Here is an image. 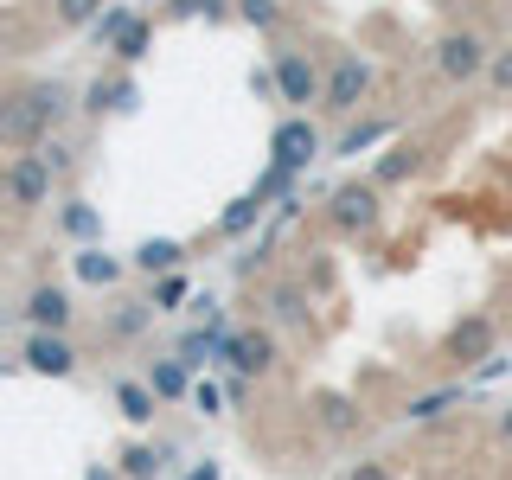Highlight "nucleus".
<instances>
[{"mask_svg": "<svg viewBox=\"0 0 512 480\" xmlns=\"http://www.w3.org/2000/svg\"><path fill=\"white\" fill-rule=\"evenodd\" d=\"M39 154L52 160V173H58V180L77 167V148H71V141H58V135H45V141H39Z\"/></svg>", "mask_w": 512, "mask_h": 480, "instance_id": "nucleus-30", "label": "nucleus"}, {"mask_svg": "<svg viewBox=\"0 0 512 480\" xmlns=\"http://www.w3.org/2000/svg\"><path fill=\"white\" fill-rule=\"evenodd\" d=\"M199 7H205V13H224V7H231V0H199Z\"/></svg>", "mask_w": 512, "mask_h": 480, "instance_id": "nucleus-35", "label": "nucleus"}, {"mask_svg": "<svg viewBox=\"0 0 512 480\" xmlns=\"http://www.w3.org/2000/svg\"><path fill=\"white\" fill-rule=\"evenodd\" d=\"M45 7H52V26H64V32H90V26L109 13V0H45Z\"/></svg>", "mask_w": 512, "mask_h": 480, "instance_id": "nucleus-13", "label": "nucleus"}, {"mask_svg": "<svg viewBox=\"0 0 512 480\" xmlns=\"http://www.w3.org/2000/svg\"><path fill=\"white\" fill-rule=\"evenodd\" d=\"M135 77H96V84L84 90V109L90 116H116V109H135Z\"/></svg>", "mask_w": 512, "mask_h": 480, "instance_id": "nucleus-11", "label": "nucleus"}, {"mask_svg": "<svg viewBox=\"0 0 512 480\" xmlns=\"http://www.w3.org/2000/svg\"><path fill=\"white\" fill-rule=\"evenodd\" d=\"M365 96H372V64H365L359 52H340L327 64V96H320V109L346 122V116H359Z\"/></svg>", "mask_w": 512, "mask_h": 480, "instance_id": "nucleus-3", "label": "nucleus"}, {"mask_svg": "<svg viewBox=\"0 0 512 480\" xmlns=\"http://www.w3.org/2000/svg\"><path fill=\"white\" fill-rule=\"evenodd\" d=\"M180 301H186V276L173 269V276H160V282H154V308L167 314V308H180Z\"/></svg>", "mask_w": 512, "mask_h": 480, "instance_id": "nucleus-31", "label": "nucleus"}, {"mask_svg": "<svg viewBox=\"0 0 512 480\" xmlns=\"http://www.w3.org/2000/svg\"><path fill=\"white\" fill-rule=\"evenodd\" d=\"M384 135H391V128H384V122H352L346 135L333 141V154H365V148H372V141H384Z\"/></svg>", "mask_w": 512, "mask_h": 480, "instance_id": "nucleus-27", "label": "nucleus"}, {"mask_svg": "<svg viewBox=\"0 0 512 480\" xmlns=\"http://www.w3.org/2000/svg\"><path fill=\"white\" fill-rule=\"evenodd\" d=\"M77 276L96 282V288H109V282L122 276V263H116V256H109L103 244H84V250H77Z\"/></svg>", "mask_w": 512, "mask_h": 480, "instance_id": "nucleus-17", "label": "nucleus"}, {"mask_svg": "<svg viewBox=\"0 0 512 480\" xmlns=\"http://www.w3.org/2000/svg\"><path fill=\"white\" fill-rule=\"evenodd\" d=\"M346 480H391V468H384V461H352Z\"/></svg>", "mask_w": 512, "mask_h": 480, "instance_id": "nucleus-33", "label": "nucleus"}, {"mask_svg": "<svg viewBox=\"0 0 512 480\" xmlns=\"http://www.w3.org/2000/svg\"><path fill=\"white\" fill-rule=\"evenodd\" d=\"M231 365L244 378H269L276 372V333L269 327H237L231 333Z\"/></svg>", "mask_w": 512, "mask_h": 480, "instance_id": "nucleus-8", "label": "nucleus"}, {"mask_svg": "<svg viewBox=\"0 0 512 480\" xmlns=\"http://www.w3.org/2000/svg\"><path fill=\"white\" fill-rule=\"evenodd\" d=\"M263 205H269V199H263V192H244V199H237V205H231V212H224V218H218V231H224V237H244V231H250V224H256V218H263Z\"/></svg>", "mask_w": 512, "mask_h": 480, "instance_id": "nucleus-20", "label": "nucleus"}, {"mask_svg": "<svg viewBox=\"0 0 512 480\" xmlns=\"http://www.w3.org/2000/svg\"><path fill=\"white\" fill-rule=\"evenodd\" d=\"M314 154H320V128H314L308 116H282V122H276V135H269V167L301 173Z\"/></svg>", "mask_w": 512, "mask_h": 480, "instance_id": "nucleus-6", "label": "nucleus"}, {"mask_svg": "<svg viewBox=\"0 0 512 480\" xmlns=\"http://www.w3.org/2000/svg\"><path fill=\"white\" fill-rule=\"evenodd\" d=\"M154 404H160L154 384H135V378H122V384H116V410L128 416V423H154Z\"/></svg>", "mask_w": 512, "mask_h": 480, "instance_id": "nucleus-15", "label": "nucleus"}, {"mask_svg": "<svg viewBox=\"0 0 512 480\" xmlns=\"http://www.w3.org/2000/svg\"><path fill=\"white\" fill-rule=\"evenodd\" d=\"M487 90H493V96H512V45H500V52H493V64H487Z\"/></svg>", "mask_w": 512, "mask_h": 480, "instance_id": "nucleus-29", "label": "nucleus"}, {"mask_svg": "<svg viewBox=\"0 0 512 480\" xmlns=\"http://www.w3.org/2000/svg\"><path fill=\"white\" fill-rule=\"evenodd\" d=\"M448 404H461V384H442V391H429V397H410L404 416H410V423H436Z\"/></svg>", "mask_w": 512, "mask_h": 480, "instance_id": "nucleus-23", "label": "nucleus"}, {"mask_svg": "<svg viewBox=\"0 0 512 480\" xmlns=\"http://www.w3.org/2000/svg\"><path fill=\"white\" fill-rule=\"evenodd\" d=\"M90 480H128V474H109V468H96V474H90Z\"/></svg>", "mask_w": 512, "mask_h": 480, "instance_id": "nucleus-36", "label": "nucleus"}, {"mask_svg": "<svg viewBox=\"0 0 512 480\" xmlns=\"http://www.w3.org/2000/svg\"><path fill=\"white\" fill-rule=\"evenodd\" d=\"M160 468H167V448H160V442H135V448H122V474H128V480H154Z\"/></svg>", "mask_w": 512, "mask_h": 480, "instance_id": "nucleus-18", "label": "nucleus"}, {"mask_svg": "<svg viewBox=\"0 0 512 480\" xmlns=\"http://www.w3.org/2000/svg\"><path fill=\"white\" fill-rule=\"evenodd\" d=\"M276 84H282V103L295 109V116L327 96V77H320V64L308 52H276Z\"/></svg>", "mask_w": 512, "mask_h": 480, "instance_id": "nucleus-7", "label": "nucleus"}, {"mask_svg": "<svg viewBox=\"0 0 512 480\" xmlns=\"http://www.w3.org/2000/svg\"><path fill=\"white\" fill-rule=\"evenodd\" d=\"M20 359H26L39 378H71V372H77V346L64 340V333H32Z\"/></svg>", "mask_w": 512, "mask_h": 480, "instance_id": "nucleus-9", "label": "nucleus"}, {"mask_svg": "<svg viewBox=\"0 0 512 480\" xmlns=\"http://www.w3.org/2000/svg\"><path fill=\"white\" fill-rule=\"evenodd\" d=\"M487 64H493V45L480 39V32H468V26H455V32L436 39V77L442 84H480Z\"/></svg>", "mask_w": 512, "mask_h": 480, "instance_id": "nucleus-2", "label": "nucleus"}, {"mask_svg": "<svg viewBox=\"0 0 512 480\" xmlns=\"http://www.w3.org/2000/svg\"><path fill=\"white\" fill-rule=\"evenodd\" d=\"M58 224H64L71 237H103V218H96V205H90V199H64Z\"/></svg>", "mask_w": 512, "mask_h": 480, "instance_id": "nucleus-21", "label": "nucleus"}, {"mask_svg": "<svg viewBox=\"0 0 512 480\" xmlns=\"http://www.w3.org/2000/svg\"><path fill=\"white\" fill-rule=\"evenodd\" d=\"M135 20H141V13H128V7H109V13H103V20H96V26H90V39H96V52H116V39H122V32H128V26H135Z\"/></svg>", "mask_w": 512, "mask_h": 480, "instance_id": "nucleus-22", "label": "nucleus"}, {"mask_svg": "<svg viewBox=\"0 0 512 480\" xmlns=\"http://www.w3.org/2000/svg\"><path fill=\"white\" fill-rule=\"evenodd\" d=\"M180 263H186V244H173V237H148L135 250V269H148V276H173Z\"/></svg>", "mask_w": 512, "mask_h": 480, "instance_id": "nucleus-14", "label": "nucleus"}, {"mask_svg": "<svg viewBox=\"0 0 512 480\" xmlns=\"http://www.w3.org/2000/svg\"><path fill=\"white\" fill-rule=\"evenodd\" d=\"M186 480H218V461H205V468H192Z\"/></svg>", "mask_w": 512, "mask_h": 480, "instance_id": "nucleus-34", "label": "nucleus"}, {"mask_svg": "<svg viewBox=\"0 0 512 480\" xmlns=\"http://www.w3.org/2000/svg\"><path fill=\"white\" fill-rule=\"evenodd\" d=\"M52 160H45L39 148H26V154H13L7 160V205L13 212H39V205H52Z\"/></svg>", "mask_w": 512, "mask_h": 480, "instance_id": "nucleus-4", "label": "nucleus"}, {"mask_svg": "<svg viewBox=\"0 0 512 480\" xmlns=\"http://www.w3.org/2000/svg\"><path fill=\"white\" fill-rule=\"evenodd\" d=\"M237 20L256 32H276L282 26V0H237Z\"/></svg>", "mask_w": 512, "mask_h": 480, "instance_id": "nucleus-25", "label": "nucleus"}, {"mask_svg": "<svg viewBox=\"0 0 512 480\" xmlns=\"http://www.w3.org/2000/svg\"><path fill=\"white\" fill-rule=\"evenodd\" d=\"M378 218H384V186H378V180H346V186L327 192V224H333L340 237L378 231Z\"/></svg>", "mask_w": 512, "mask_h": 480, "instance_id": "nucleus-1", "label": "nucleus"}, {"mask_svg": "<svg viewBox=\"0 0 512 480\" xmlns=\"http://www.w3.org/2000/svg\"><path fill=\"white\" fill-rule=\"evenodd\" d=\"M148 45H154V20H135L116 39V64H141V58H148Z\"/></svg>", "mask_w": 512, "mask_h": 480, "instance_id": "nucleus-24", "label": "nucleus"}, {"mask_svg": "<svg viewBox=\"0 0 512 480\" xmlns=\"http://www.w3.org/2000/svg\"><path fill=\"white\" fill-rule=\"evenodd\" d=\"M192 410H205V416H218V384H192Z\"/></svg>", "mask_w": 512, "mask_h": 480, "instance_id": "nucleus-32", "label": "nucleus"}, {"mask_svg": "<svg viewBox=\"0 0 512 480\" xmlns=\"http://www.w3.org/2000/svg\"><path fill=\"white\" fill-rule=\"evenodd\" d=\"M493 340H500V327H493L487 314H461L455 327H448V340H442V359L461 365V372H468V365H487L493 359Z\"/></svg>", "mask_w": 512, "mask_h": 480, "instance_id": "nucleus-5", "label": "nucleus"}, {"mask_svg": "<svg viewBox=\"0 0 512 480\" xmlns=\"http://www.w3.org/2000/svg\"><path fill=\"white\" fill-rule=\"evenodd\" d=\"M500 429H506V442H512V410H506V416H500Z\"/></svg>", "mask_w": 512, "mask_h": 480, "instance_id": "nucleus-37", "label": "nucleus"}, {"mask_svg": "<svg viewBox=\"0 0 512 480\" xmlns=\"http://www.w3.org/2000/svg\"><path fill=\"white\" fill-rule=\"evenodd\" d=\"M148 384H154L160 397H192V384H186V359H180V352H173V359H154V365H148Z\"/></svg>", "mask_w": 512, "mask_h": 480, "instance_id": "nucleus-19", "label": "nucleus"}, {"mask_svg": "<svg viewBox=\"0 0 512 480\" xmlns=\"http://www.w3.org/2000/svg\"><path fill=\"white\" fill-rule=\"evenodd\" d=\"M416 167H423V148H416V141H391V154L372 167V180H378V186H404Z\"/></svg>", "mask_w": 512, "mask_h": 480, "instance_id": "nucleus-12", "label": "nucleus"}, {"mask_svg": "<svg viewBox=\"0 0 512 480\" xmlns=\"http://www.w3.org/2000/svg\"><path fill=\"white\" fill-rule=\"evenodd\" d=\"M148 314H160L154 301H116V320H109V327H116V333H141V327H148Z\"/></svg>", "mask_w": 512, "mask_h": 480, "instance_id": "nucleus-28", "label": "nucleus"}, {"mask_svg": "<svg viewBox=\"0 0 512 480\" xmlns=\"http://www.w3.org/2000/svg\"><path fill=\"white\" fill-rule=\"evenodd\" d=\"M26 327L32 333H64V327H71V295H64V288L58 282H39V288H32V295H26Z\"/></svg>", "mask_w": 512, "mask_h": 480, "instance_id": "nucleus-10", "label": "nucleus"}, {"mask_svg": "<svg viewBox=\"0 0 512 480\" xmlns=\"http://www.w3.org/2000/svg\"><path fill=\"white\" fill-rule=\"evenodd\" d=\"M320 423H327L333 436H346V429L359 423V410H352V397H340V391H327V397H320Z\"/></svg>", "mask_w": 512, "mask_h": 480, "instance_id": "nucleus-26", "label": "nucleus"}, {"mask_svg": "<svg viewBox=\"0 0 512 480\" xmlns=\"http://www.w3.org/2000/svg\"><path fill=\"white\" fill-rule=\"evenodd\" d=\"M269 314H276L282 327H308V288H295V282L269 288Z\"/></svg>", "mask_w": 512, "mask_h": 480, "instance_id": "nucleus-16", "label": "nucleus"}]
</instances>
